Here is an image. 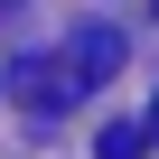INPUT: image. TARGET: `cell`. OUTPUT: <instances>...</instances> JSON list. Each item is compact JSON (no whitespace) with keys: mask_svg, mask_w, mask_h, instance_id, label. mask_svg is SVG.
Listing matches in <instances>:
<instances>
[{"mask_svg":"<svg viewBox=\"0 0 159 159\" xmlns=\"http://www.w3.org/2000/svg\"><path fill=\"white\" fill-rule=\"evenodd\" d=\"M150 10H159V0H150Z\"/></svg>","mask_w":159,"mask_h":159,"instance_id":"8992f818","label":"cell"},{"mask_svg":"<svg viewBox=\"0 0 159 159\" xmlns=\"http://www.w3.org/2000/svg\"><path fill=\"white\" fill-rule=\"evenodd\" d=\"M150 140H159V94H150Z\"/></svg>","mask_w":159,"mask_h":159,"instance_id":"277c9868","label":"cell"},{"mask_svg":"<svg viewBox=\"0 0 159 159\" xmlns=\"http://www.w3.org/2000/svg\"><path fill=\"white\" fill-rule=\"evenodd\" d=\"M112 75H122V28H75V38H66V84H75V94L112 84Z\"/></svg>","mask_w":159,"mask_h":159,"instance_id":"6da1fadb","label":"cell"},{"mask_svg":"<svg viewBox=\"0 0 159 159\" xmlns=\"http://www.w3.org/2000/svg\"><path fill=\"white\" fill-rule=\"evenodd\" d=\"M0 10H19V0H0Z\"/></svg>","mask_w":159,"mask_h":159,"instance_id":"5b68a950","label":"cell"},{"mask_svg":"<svg viewBox=\"0 0 159 159\" xmlns=\"http://www.w3.org/2000/svg\"><path fill=\"white\" fill-rule=\"evenodd\" d=\"M159 140H150V122H112L103 140H94V159H150Z\"/></svg>","mask_w":159,"mask_h":159,"instance_id":"3957f363","label":"cell"},{"mask_svg":"<svg viewBox=\"0 0 159 159\" xmlns=\"http://www.w3.org/2000/svg\"><path fill=\"white\" fill-rule=\"evenodd\" d=\"M10 84H19V103H28V112H66V103H84V94L66 84V56H28Z\"/></svg>","mask_w":159,"mask_h":159,"instance_id":"7a4b0ae2","label":"cell"}]
</instances>
